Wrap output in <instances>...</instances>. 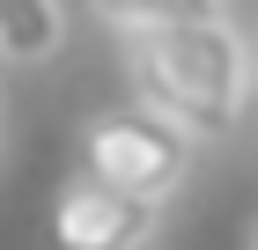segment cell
I'll list each match as a JSON object with an SVG mask.
<instances>
[{
	"label": "cell",
	"instance_id": "6da1fadb",
	"mask_svg": "<svg viewBox=\"0 0 258 250\" xmlns=\"http://www.w3.org/2000/svg\"><path fill=\"white\" fill-rule=\"evenodd\" d=\"M125 66L148 111L177 118L184 133H229L251 103V44L236 37L229 15L199 22H155V30H125Z\"/></svg>",
	"mask_w": 258,
	"mask_h": 250
},
{
	"label": "cell",
	"instance_id": "7a4b0ae2",
	"mask_svg": "<svg viewBox=\"0 0 258 250\" xmlns=\"http://www.w3.org/2000/svg\"><path fill=\"white\" fill-rule=\"evenodd\" d=\"M192 162H199V133H184L177 118L148 111V103L96 111L81 125V170L118 184V192H133V199H155V206H170L184 192Z\"/></svg>",
	"mask_w": 258,
	"mask_h": 250
},
{
	"label": "cell",
	"instance_id": "3957f363",
	"mask_svg": "<svg viewBox=\"0 0 258 250\" xmlns=\"http://www.w3.org/2000/svg\"><path fill=\"white\" fill-rule=\"evenodd\" d=\"M155 228H162L155 199H133L89 170H74L52 199V250H148Z\"/></svg>",
	"mask_w": 258,
	"mask_h": 250
},
{
	"label": "cell",
	"instance_id": "277c9868",
	"mask_svg": "<svg viewBox=\"0 0 258 250\" xmlns=\"http://www.w3.org/2000/svg\"><path fill=\"white\" fill-rule=\"evenodd\" d=\"M67 44V15L59 0H0V59L15 66H37Z\"/></svg>",
	"mask_w": 258,
	"mask_h": 250
},
{
	"label": "cell",
	"instance_id": "5b68a950",
	"mask_svg": "<svg viewBox=\"0 0 258 250\" xmlns=\"http://www.w3.org/2000/svg\"><path fill=\"white\" fill-rule=\"evenodd\" d=\"M111 30H155V22H199V15H229V0H89Z\"/></svg>",
	"mask_w": 258,
	"mask_h": 250
},
{
	"label": "cell",
	"instance_id": "8992f818",
	"mask_svg": "<svg viewBox=\"0 0 258 250\" xmlns=\"http://www.w3.org/2000/svg\"><path fill=\"white\" fill-rule=\"evenodd\" d=\"M243 250H258V228H251V243H243Z\"/></svg>",
	"mask_w": 258,
	"mask_h": 250
},
{
	"label": "cell",
	"instance_id": "52a82bcc",
	"mask_svg": "<svg viewBox=\"0 0 258 250\" xmlns=\"http://www.w3.org/2000/svg\"><path fill=\"white\" fill-rule=\"evenodd\" d=\"M251 81H258V74H251Z\"/></svg>",
	"mask_w": 258,
	"mask_h": 250
}]
</instances>
